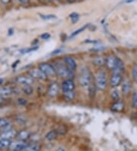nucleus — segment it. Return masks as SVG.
<instances>
[{
	"label": "nucleus",
	"instance_id": "obj_1",
	"mask_svg": "<svg viewBox=\"0 0 137 151\" xmlns=\"http://www.w3.org/2000/svg\"><path fill=\"white\" fill-rule=\"evenodd\" d=\"M108 86V79L106 73L103 71L98 73L95 76V86L100 91H104L106 89Z\"/></svg>",
	"mask_w": 137,
	"mask_h": 151
},
{
	"label": "nucleus",
	"instance_id": "obj_2",
	"mask_svg": "<svg viewBox=\"0 0 137 151\" xmlns=\"http://www.w3.org/2000/svg\"><path fill=\"white\" fill-rule=\"evenodd\" d=\"M79 82L81 86L87 88L91 83V76L88 68H83L80 72L79 77Z\"/></svg>",
	"mask_w": 137,
	"mask_h": 151
},
{
	"label": "nucleus",
	"instance_id": "obj_3",
	"mask_svg": "<svg viewBox=\"0 0 137 151\" xmlns=\"http://www.w3.org/2000/svg\"><path fill=\"white\" fill-rule=\"evenodd\" d=\"M53 67H54L55 71H56V74H57L59 76L62 78L69 77L72 73L67 68L66 64L64 65L60 63H56Z\"/></svg>",
	"mask_w": 137,
	"mask_h": 151
},
{
	"label": "nucleus",
	"instance_id": "obj_4",
	"mask_svg": "<svg viewBox=\"0 0 137 151\" xmlns=\"http://www.w3.org/2000/svg\"><path fill=\"white\" fill-rule=\"evenodd\" d=\"M38 67L47 76H53L56 75V71L53 65L47 63H42L39 65Z\"/></svg>",
	"mask_w": 137,
	"mask_h": 151
},
{
	"label": "nucleus",
	"instance_id": "obj_5",
	"mask_svg": "<svg viewBox=\"0 0 137 151\" xmlns=\"http://www.w3.org/2000/svg\"><path fill=\"white\" fill-rule=\"evenodd\" d=\"M123 81V76L121 73H113V75L110 79V85L111 87L115 88L121 85Z\"/></svg>",
	"mask_w": 137,
	"mask_h": 151
},
{
	"label": "nucleus",
	"instance_id": "obj_6",
	"mask_svg": "<svg viewBox=\"0 0 137 151\" xmlns=\"http://www.w3.org/2000/svg\"><path fill=\"white\" fill-rule=\"evenodd\" d=\"M27 145L28 144L24 140H18L17 141L11 143V145H10V147H11L12 151H22L24 150L25 148L27 147Z\"/></svg>",
	"mask_w": 137,
	"mask_h": 151
},
{
	"label": "nucleus",
	"instance_id": "obj_7",
	"mask_svg": "<svg viewBox=\"0 0 137 151\" xmlns=\"http://www.w3.org/2000/svg\"><path fill=\"white\" fill-rule=\"evenodd\" d=\"M29 76L32 79H41L44 80L47 79V76L40 70V69H33L29 71Z\"/></svg>",
	"mask_w": 137,
	"mask_h": 151
},
{
	"label": "nucleus",
	"instance_id": "obj_8",
	"mask_svg": "<svg viewBox=\"0 0 137 151\" xmlns=\"http://www.w3.org/2000/svg\"><path fill=\"white\" fill-rule=\"evenodd\" d=\"M62 89L63 92H73L75 89V83L72 81V79H68L62 83Z\"/></svg>",
	"mask_w": 137,
	"mask_h": 151
},
{
	"label": "nucleus",
	"instance_id": "obj_9",
	"mask_svg": "<svg viewBox=\"0 0 137 151\" xmlns=\"http://www.w3.org/2000/svg\"><path fill=\"white\" fill-rule=\"evenodd\" d=\"M15 81L23 86H30L34 82L33 79L31 76H19L15 79Z\"/></svg>",
	"mask_w": 137,
	"mask_h": 151
},
{
	"label": "nucleus",
	"instance_id": "obj_10",
	"mask_svg": "<svg viewBox=\"0 0 137 151\" xmlns=\"http://www.w3.org/2000/svg\"><path fill=\"white\" fill-rule=\"evenodd\" d=\"M64 62H65V64L67 66V68L73 72L75 71L77 68V63L75 59H73L72 57H66L64 58Z\"/></svg>",
	"mask_w": 137,
	"mask_h": 151
},
{
	"label": "nucleus",
	"instance_id": "obj_11",
	"mask_svg": "<svg viewBox=\"0 0 137 151\" xmlns=\"http://www.w3.org/2000/svg\"><path fill=\"white\" fill-rule=\"evenodd\" d=\"M59 90H60V86H59L58 83H52L51 85L49 86V88H48V96H50V97H55V96H57L58 95Z\"/></svg>",
	"mask_w": 137,
	"mask_h": 151
},
{
	"label": "nucleus",
	"instance_id": "obj_12",
	"mask_svg": "<svg viewBox=\"0 0 137 151\" xmlns=\"http://www.w3.org/2000/svg\"><path fill=\"white\" fill-rule=\"evenodd\" d=\"M124 70V63L122 61V60L120 59L119 57H117L116 59V63L114 68L113 69V73H122L123 71Z\"/></svg>",
	"mask_w": 137,
	"mask_h": 151
},
{
	"label": "nucleus",
	"instance_id": "obj_13",
	"mask_svg": "<svg viewBox=\"0 0 137 151\" xmlns=\"http://www.w3.org/2000/svg\"><path fill=\"white\" fill-rule=\"evenodd\" d=\"M1 138L2 139H7V140H11V138H14L15 137L17 136V132L14 129H10L9 131H3L1 133Z\"/></svg>",
	"mask_w": 137,
	"mask_h": 151
},
{
	"label": "nucleus",
	"instance_id": "obj_14",
	"mask_svg": "<svg viewBox=\"0 0 137 151\" xmlns=\"http://www.w3.org/2000/svg\"><path fill=\"white\" fill-rule=\"evenodd\" d=\"M116 59H117V57H114V56H109L105 58V65L108 69L113 70L115 66Z\"/></svg>",
	"mask_w": 137,
	"mask_h": 151
},
{
	"label": "nucleus",
	"instance_id": "obj_15",
	"mask_svg": "<svg viewBox=\"0 0 137 151\" xmlns=\"http://www.w3.org/2000/svg\"><path fill=\"white\" fill-rule=\"evenodd\" d=\"M15 91L10 87H0V96L1 97H8L13 94Z\"/></svg>",
	"mask_w": 137,
	"mask_h": 151
},
{
	"label": "nucleus",
	"instance_id": "obj_16",
	"mask_svg": "<svg viewBox=\"0 0 137 151\" xmlns=\"http://www.w3.org/2000/svg\"><path fill=\"white\" fill-rule=\"evenodd\" d=\"M17 137H18V140H27L28 138H30V137H31V134L27 131H19L18 133H17Z\"/></svg>",
	"mask_w": 137,
	"mask_h": 151
},
{
	"label": "nucleus",
	"instance_id": "obj_17",
	"mask_svg": "<svg viewBox=\"0 0 137 151\" xmlns=\"http://www.w3.org/2000/svg\"><path fill=\"white\" fill-rule=\"evenodd\" d=\"M123 109H124V104L120 101H116L111 107V110L115 112H121Z\"/></svg>",
	"mask_w": 137,
	"mask_h": 151
},
{
	"label": "nucleus",
	"instance_id": "obj_18",
	"mask_svg": "<svg viewBox=\"0 0 137 151\" xmlns=\"http://www.w3.org/2000/svg\"><path fill=\"white\" fill-rule=\"evenodd\" d=\"M122 90L123 94L127 96L129 93H130V90H131V85L129 81H124L123 83L122 86Z\"/></svg>",
	"mask_w": 137,
	"mask_h": 151
},
{
	"label": "nucleus",
	"instance_id": "obj_19",
	"mask_svg": "<svg viewBox=\"0 0 137 151\" xmlns=\"http://www.w3.org/2000/svg\"><path fill=\"white\" fill-rule=\"evenodd\" d=\"M11 144V142L10 141V140L1 138V140H0V150H6L10 147Z\"/></svg>",
	"mask_w": 137,
	"mask_h": 151
},
{
	"label": "nucleus",
	"instance_id": "obj_20",
	"mask_svg": "<svg viewBox=\"0 0 137 151\" xmlns=\"http://www.w3.org/2000/svg\"><path fill=\"white\" fill-rule=\"evenodd\" d=\"M57 134H58V133H57V131H50L46 134L45 137L47 140L51 141V140H53L57 138Z\"/></svg>",
	"mask_w": 137,
	"mask_h": 151
},
{
	"label": "nucleus",
	"instance_id": "obj_21",
	"mask_svg": "<svg viewBox=\"0 0 137 151\" xmlns=\"http://www.w3.org/2000/svg\"><path fill=\"white\" fill-rule=\"evenodd\" d=\"M40 148V145L38 143H34L31 145H27L24 151H39Z\"/></svg>",
	"mask_w": 137,
	"mask_h": 151
},
{
	"label": "nucleus",
	"instance_id": "obj_22",
	"mask_svg": "<svg viewBox=\"0 0 137 151\" xmlns=\"http://www.w3.org/2000/svg\"><path fill=\"white\" fill-rule=\"evenodd\" d=\"M94 64L98 66H102L105 64V58L102 57H96L93 60Z\"/></svg>",
	"mask_w": 137,
	"mask_h": 151
},
{
	"label": "nucleus",
	"instance_id": "obj_23",
	"mask_svg": "<svg viewBox=\"0 0 137 151\" xmlns=\"http://www.w3.org/2000/svg\"><path fill=\"white\" fill-rule=\"evenodd\" d=\"M110 96H111L112 99L115 101H119V100L121 99V95H120L119 91L117 89L112 90V92H110Z\"/></svg>",
	"mask_w": 137,
	"mask_h": 151
},
{
	"label": "nucleus",
	"instance_id": "obj_24",
	"mask_svg": "<svg viewBox=\"0 0 137 151\" xmlns=\"http://www.w3.org/2000/svg\"><path fill=\"white\" fill-rule=\"evenodd\" d=\"M88 26V24H85V25H84V26H83V27H82V28H79V29L76 30L75 32H74L71 35H70V37L72 39V38H73V37H76L77 35H79V34L82 33V32H84L85 30V28H87Z\"/></svg>",
	"mask_w": 137,
	"mask_h": 151
},
{
	"label": "nucleus",
	"instance_id": "obj_25",
	"mask_svg": "<svg viewBox=\"0 0 137 151\" xmlns=\"http://www.w3.org/2000/svg\"><path fill=\"white\" fill-rule=\"evenodd\" d=\"M88 94H89L90 97L91 98L94 97V96H95V89H96V86H95V85H93L92 83H91L89 86L88 87Z\"/></svg>",
	"mask_w": 137,
	"mask_h": 151
},
{
	"label": "nucleus",
	"instance_id": "obj_26",
	"mask_svg": "<svg viewBox=\"0 0 137 151\" xmlns=\"http://www.w3.org/2000/svg\"><path fill=\"white\" fill-rule=\"evenodd\" d=\"M64 97L68 101H71L75 98V94L73 92H64Z\"/></svg>",
	"mask_w": 137,
	"mask_h": 151
},
{
	"label": "nucleus",
	"instance_id": "obj_27",
	"mask_svg": "<svg viewBox=\"0 0 137 151\" xmlns=\"http://www.w3.org/2000/svg\"><path fill=\"white\" fill-rule=\"evenodd\" d=\"M22 91L24 92V94L29 96V95L32 94V92H33V88H31L30 86H24L22 88Z\"/></svg>",
	"mask_w": 137,
	"mask_h": 151
},
{
	"label": "nucleus",
	"instance_id": "obj_28",
	"mask_svg": "<svg viewBox=\"0 0 137 151\" xmlns=\"http://www.w3.org/2000/svg\"><path fill=\"white\" fill-rule=\"evenodd\" d=\"M132 106L134 109H137V92H133L132 96Z\"/></svg>",
	"mask_w": 137,
	"mask_h": 151
},
{
	"label": "nucleus",
	"instance_id": "obj_29",
	"mask_svg": "<svg viewBox=\"0 0 137 151\" xmlns=\"http://www.w3.org/2000/svg\"><path fill=\"white\" fill-rule=\"evenodd\" d=\"M132 76L133 79L134 81L137 83V64H135L133 67V70H132Z\"/></svg>",
	"mask_w": 137,
	"mask_h": 151
},
{
	"label": "nucleus",
	"instance_id": "obj_30",
	"mask_svg": "<svg viewBox=\"0 0 137 151\" xmlns=\"http://www.w3.org/2000/svg\"><path fill=\"white\" fill-rule=\"evenodd\" d=\"M70 18L72 20V22H76L77 21L79 20V14H77V13H72L70 15Z\"/></svg>",
	"mask_w": 137,
	"mask_h": 151
},
{
	"label": "nucleus",
	"instance_id": "obj_31",
	"mask_svg": "<svg viewBox=\"0 0 137 151\" xmlns=\"http://www.w3.org/2000/svg\"><path fill=\"white\" fill-rule=\"evenodd\" d=\"M9 124V122L8 120L4 119V118H0V127H4V126L7 125V124Z\"/></svg>",
	"mask_w": 137,
	"mask_h": 151
},
{
	"label": "nucleus",
	"instance_id": "obj_32",
	"mask_svg": "<svg viewBox=\"0 0 137 151\" xmlns=\"http://www.w3.org/2000/svg\"><path fill=\"white\" fill-rule=\"evenodd\" d=\"M40 17L42 18L44 20H49V19H56V16L53 15H40Z\"/></svg>",
	"mask_w": 137,
	"mask_h": 151
},
{
	"label": "nucleus",
	"instance_id": "obj_33",
	"mask_svg": "<svg viewBox=\"0 0 137 151\" xmlns=\"http://www.w3.org/2000/svg\"><path fill=\"white\" fill-rule=\"evenodd\" d=\"M40 37L44 40H48L50 37V35L49 33H44L40 35Z\"/></svg>",
	"mask_w": 137,
	"mask_h": 151
},
{
	"label": "nucleus",
	"instance_id": "obj_34",
	"mask_svg": "<svg viewBox=\"0 0 137 151\" xmlns=\"http://www.w3.org/2000/svg\"><path fill=\"white\" fill-rule=\"evenodd\" d=\"M18 103L20 105H24L27 104V101L25 99H18Z\"/></svg>",
	"mask_w": 137,
	"mask_h": 151
},
{
	"label": "nucleus",
	"instance_id": "obj_35",
	"mask_svg": "<svg viewBox=\"0 0 137 151\" xmlns=\"http://www.w3.org/2000/svg\"><path fill=\"white\" fill-rule=\"evenodd\" d=\"M18 1L22 4H27L29 2V0H18Z\"/></svg>",
	"mask_w": 137,
	"mask_h": 151
},
{
	"label": "nucleus",
	"instance_id": "obj_36",
	"mask_svg": "<svg viewBox=\"0 0 137 151\" xmlns=\"http://www.w3.org/2000/svg\"><path fill=\"white\" fill-rule=\"evenodd\" d=\"M60 50H61V49H58V50H56L54 52H53V53H52V54H59V53H60V52H61Z\"/></svg>",
	"mask_w": 137,
	"mask_h": 151
},
{
	"label": "nucleus",
	"instance_id": "obj_37",
	"mask_svg": "<svg viewBox=\"0 0 137 151\" xmlns=\"http://www.w3.org/2000/svg\"><path fill=\"white\" fill-rule=\"evenodd\" d=\"M1 2H3L4 4H7L10 2V0H1Z\"/></svg>",
	"mask_w": 137,
	"mask_h": 151
},
{
	"label": "nucleus",
	"instance_id": "obj_38",
	"mask_svg": "<svg viewBox=\"0 0 137 151\" xmlns=\"http://www.w3.org/2000/svg\"><path fill=\"white\" fill-rule=\"evenodd\" d=\"M55 151H66V150L64 149V148H62V147H60V148H58L57 150H56Z\"/></svg>",
	"mask_w": 137,
	"mask_h": 151
},
{
	"label": "nucleus",
	"instance_id": "obj_39",
	"mask_svg": "<svg viewBox=\"0 0 137 151\" xmlns=\"http://www.w3.org/2000/svg\"><path fill=\"white\" fill-rule=\"evenodd\" d=\"M2 101H3V100H2V97H1V96H0V104L2 103Z\"/></svg>",
	"mask_w": 137,
	"mask_h": 151
},
{
	"label": "nucleus",
	"instance_id": "obj_40",
	"mask_svg": "<svg viewBox=\"0 0 137 151\" xmlns=\"http://www.w3.org/2000/svg\"><path fill=\"white\" fill-rule=\"evenodd\" d=\"M44 1H45V2H50L52 0H44Z\"/></svg>",
	"mask_w": 137,
	"mask_h": 151
},
{
	"label": "nucleus",
	"instance_id": "obj_41",
	"mask_svg": "<svg viewBox=\"0 0 137 151\" xmlns=\"http://www.w3.org/2000/svg\"><path fill=\"white\" fill-rule=\"evenodd\" d=\"M67 2H72V1H74V0H66Z\"/></svg>",
	"mask_w": 137,
	"mask_h": 151
},
{
	"label": "nucleus",
	"instance_id": "obj_42",
	"mask_svg": "<svg viewBox=\"0 0 137 151\" xmlns=\"http://www.w3.org/2000/svg\"><path fill=\"white\" fill-rule=\"evenodd\" d=\"M2 83V79H0V84Z\"/></svg>",
	"mask_w": 137,
	"mask_h": 151
}]
</instances>
